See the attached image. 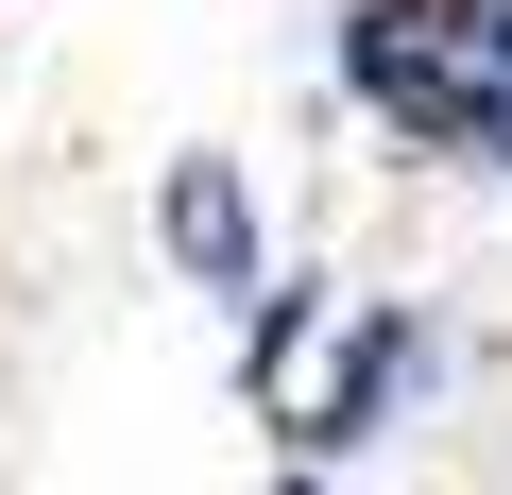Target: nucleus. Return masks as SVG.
Segmentation results:
<instances>
[{
  "instance_id": "obj_3",
  "label": "nucleus",
  "mask_w": 512,
  "mask_h": 495,
  "mask_svg": "<svg viewBox=\"0 0 512 495\" xmlns=\"http://www.w3.org/2000/svg\"><path fill=\"white\" fill-rule=\"evenodd\" d=\"M154 222H171V257H188L205 291H239V308H256V291H274V274H256V205H239V171H222V154H188Z\"/></svg>"
},
{
  "instance_id": "obj_1",
  "label": "nucleus",
  "mask_w": 512,
  "mask_h": 495,
  "mask_svg": "<svg viewBox=\"0 0 512 495\" xmlns=\"http://www.w3.org/2000/svg\"><path fill=\"white\" fill-rule=\"evenodd\" d=\"M342 86L410 154L512 171V0H342Z\"/></svg>"
},
{
  "instance_id": "obj_2",
  "label": "nucleus",
  "mask_w": 512,
  "mask_h": 495,
  "mask_svg": "<svg viewBox=\"0 0 512 495\" xmlns=\"http://www.w3.org/2000/svg\"><path fill=\"white\" fill-rule=\"evenodd\" d=\"M410 376H427V325H410V308H359V342H342V376L291 410V444H359V427H376Z\"/></svg>"
}]
</instances>
